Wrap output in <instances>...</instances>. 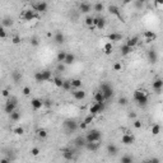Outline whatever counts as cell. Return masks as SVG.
Returning <instances> with one entry per match:
<instances>
[{
  "mask_svg": "<svg viewBox=\"0 0 163 163\" xmlns=\"http://www.w3.org/2000/svg\"><path fill=\"white\" fill-rule=\"evenodd\" d=\"M108 11H110L111 14H114V16H116V17H121L118 8L116 7V5H114V4H110V5H108Z\"/></svg>",
  "mask_w": 163,
  "mask_h": 163,
  "instance_id": "cell-29",
  "label": "cell"
},
{
  "mask_svg": "<svg viewBox=\"0 0 163 163\" xmlns=\"http://www.w3.org/2000/svg\"><path fill=\"white\" fill-rule=\"evenodd\" d=\"M20 41H22V40H20L19 36H14L13 38H11V42H13L14 45H18V43H20Z\"/></svg>",
  "mask_w": 163,
  "mask_h": 163,
  "instance_id": "cell-48",
  "label": "cell"
},
{
  "mask_svg": "<svg viewBox=\"0 0 163 163\" xmlns=\"http://www.w3.org/2000/svg\"><path fill=\"white\" fill-rule=\"evenodd\" d=\"M72 94H73V97H74V99H76V101H82V99H84L85 98V96H87V93H85L83 89H74L72 92Z\"/></svg>",
  "mask_w": 163,
  "mask_h": 163,
  "instance_id": "cell-11",
  "label": "cell"
},
{
  "mask_svg": "<svg viewBox=\"0 0 163 163\" xmlns=\"http://www.w3.org/2000/svg\"><path fill=\"white\" fill-rule=\"evenodd\" d=\"M133 50H134V49H131L130 46H127L126 43H124V45L120 47V51H121V55H122V56H127V55H130V54L133 52Z\"/></svg>",
  "mask_w": 163,
  "mask_h": 163,
  "instance_id": "cell-23",
  "label": "cell"
},
{
  "mask_svg": "<svg viewBox=\"0 0 163 163\" xmlns=\"http://www.w3.org/2000/svg\"><path fill=\"white\" fill-rule=\"evenodd\" d=\"M99 92L102 93V96L105 97L106 101L111 99L112 97H114V89H112L111 85H110L108 83H106V82L101 83V85H99Z\"/></svg>",
  "mask_w": 163,
  "mask_h": 163,
  "instance_id": "cell-2",
  "label": "cell"
},
{
  "mask_svg": "<svg viewBox=\"0 0 163 163\" xmlns=\"http://www.w3.org/2000/svg\"><path fill=\"white\" fill-rule=\"evenodd\" d=\"M37 135H38V138L40 139H46L47 138V130H45V129H38L37 130Z\"/></svg>",
  "mask_w": 163,
  "mask_h": 163,
  "instance_id": "cell-35",
  "label": "cell"
},
{
  "mask_svg": "<svg viewBox=\"0 0 163 163\" xmlns=\"http://www.w3.org/2000/svg\"><path fill=\"white\" fill-rule=\"evenodd\" d=\"M49 9V4L46 1H37L33 4V10L38 11V13H45Z\"/></svg>",
  "mask_w": 163,
  "mask_h": 163,
  "instance_id": "cell-6",
  "label": "cell"
},
{
  "mask_svg": "<svg viewBox=\"0 0 163 163\" xmlns=\"http://www.w3.org/2000/svg\"><path fill=\"white\" fill-rule=\"evenodd\" d=\"M112 49H114V46H112L111 42L105 43V46H103V51H105V54H107V55H110L112 52Z\"/></svg>",
  "mask_w": 163,
  "mask_h": 163,
  "instance_id": "cell-34",
  "label": "cell"
},
{
  "mask_svg": "<svg viewBox=\"0 0 163 163\" xmlns=\"http://www.w3.org/2000/svg\"><path fill=\"white\" fill-rule=\"evenodd\" d=\"M84 148L87 150H89V152L94 153V152H97V150L99 149V143H87Z\"/></svg>",
  "mask_w": 163,
  "mask_h": 163,
  "instance_id": "cell-21",
  "label": "cell"
},
{
  "mask_svg": "<svg viewBox=\"0 0 163 163\" xmlns=\"http://www.w3.org/2000/svg\"><path fill=\"white\" fill-rule=\"evenodd\" d=\"M117 153H118L117 145H115L114 143H111V144L107 145V154H108V156L115 157V156H117Z\"/></svg>",
  "mask_w": 163,
  "mask_h": 163,
  "instance_id": "cell-15",
  "label": "cell"
},
{
  "mask_svg": "<svg viewBox=\"0 0 163 163\" xmlns=\"http://www.w3.org/2000/svg\"><path fill=\"white\" fill-rule=\"evenodd\" d=\"M14 134H17V135H23V134H24V129H23L22 126L16 127V129H14Z\"/></svg>",
  "mask_w": 163,
  "mask_h": 163,
  "instance_id": "cell-42",
  "label": "cell"
},
{
  "mask_svg": "<svg viewBox=\"0 0 163 163\" xmlns=\"http://www.w3.org/2000/svg\"><path fill=\"white\" fill-rule=\"evenodd\" d=\"M9 118H10V121H13V122H17V121H19V120H20V112H18V111L11 112V114L9 115Z\"/></svg>",
  "mask_w": 163,
  "mask_h": 163,
  "instance_id": "cell-30",
  "label": "cell"
},
{
  "mask_svg": "<svg viewBox=\"0 0 163 163\" xmlns=\"http://www.w3.org/2000/svg\"><path fill=\"white\" fill-rule=\"evenodd\" d=\"M93 19H94V17H92V16H87L85 17V24L89 27L92 31L94 29V27H93Z\"/></svg>",
  "mask_w": 163,
  "mask_h": 163,
  "instance_id": "cell-33",
  "label": "cell"
},
{
  "mask_svg": "<svg viewBox=\"0 0 163 163\" xmlns=\"http://www.w3.org/2000/svg\"><path fill=\"white\" fill-rule=\"evenodd\" d=\"M13 24H14V22L11 18H5L3 20V26H4V27H11Z\"/></svg>",
  "mask_w": 163,
  "mask_h": 163,
  "instance_id": "cell-40",
  "label": "cell"
},
{
  "mask_svg": "<svg viewBox=\"0 0 163 163\" xmlns=\"http://www.w3.org/2000/svg\"><path fill=\"white\" fill-rule=\"evenodd\" d=\"M7 37V31L4 27H0V38H5Z\"/></svg>",
  "mask_w": 163,
  "mask_h": 163,
  "instance_id": "cell-50",
  "label": "cell"
},
{
  "mask_svg": "<svg viewBox=\"0 0 163 163\" xmlns=\"http://www.w3.org/2000/svg\"><path fill=\"white\" fill-rule=\"evenodd\" d=\"M127 103H129V102H127L126 97H121V98L118 99V105H120V106H126Z\"/></svg>",
  "mask_w": 163,
  "mask_h": 163,
  "instance_id": "cell-44",
  "label": "cell"
},
{
  "mask_svg": "<svg viewBox=\"0 0 163 163\" xmlns=\"http://www.w3.org/2000/svg\"><path fill=\"white\" fill-rule=\"evenodd\" d=\"M129 117H130V118H135L136 115L134 114V112H130V114H129Z\"/></svg>",
  "mask_w": 163,
  "mask_h": 163,
  "instance_id": "cell-58",
  "label": "cell"
},
{
  "mask_svg": "<svg viewBox=\"0 0 163 163\" xmlns=\"http://www.w3.org/2000/svg\"><path fill=\"white\" fill-rule=\"evenodd\" d=\"M54 41L56 45H63V43L65 42V36L63 32H56L55 36H54Z\"/></svg>",
  "mask_w": 163,
  "mask_h": 163,
  "instance_id": "cell-16",
  "label": "cell"
},
{
  "mask_svg": "<svg viewBox=\"0 0 163 163\" xmlns=\"http://www.w3.org/2000/svg\"><path fill=\"white\" fill-rule=\"evenodd\" d=\"M87 124H85V122H80V124H78V127H79V129H82V130H85V129H87Z\"/></svg>",
  "mask_w": 163,
  "mask_h": 163,
  "instance_id": "cell-54",
  "label": "cell"
},
{
  "mask_svg": "<svg viewBox=\"0 0 163 163\" xmlns=\"http://www.w3.org/2000/svg\"><path fill=\"white\" fill-rule=\"evenodd\" d=\"M74 144H75L76 148H84L87 141H85V138L84 136H78V138L74 140Z\"/></svg>",
  "mask_w": 163,
  "mask_h": 163,
  "instance_id": "cell-22",
  "label": "cell"
},
{
  "mask_svg": "<svg viewBox=\"0 0 163 163\" xmlns=\"http://www.w3.org/2000/svg\"><path fill=\"white\" fill-rule=\"evenodd\" d=\"M64 127L69 133H74L76 129H78V122H76L75 120H66L64 122Z\"/></svg>",
  "mask_w": 163,
  "mask_h": 163,
  "instance_id": "cell-7",
  "label": "cell"
},
{
  "mask_svg": "<svg viewBox=\"0 0 163 163\" xmlns=\"http://www.w3.org/2000/svg\"><path fill=\"white\" fill-rule=\"evenodd\" d=\"M22 18L24 20H27V22H29V20H33V19L37 18V13L34 10H32V9H27V10L23 11Z\"/></svg>",
  "mask_w": 163,
  "mask_h": 163,
  "instance_id": "cell-8",
  "label": "cell"
},
{
  "mask_svg": "<svg viewBox=\"0 0 163 163\" xmlns=\"http://www.w3.org/2000/svg\"><path fill=\"white\" fill-rule=\"evenodd\" d=\"M66 54L68 52H65V51H59L57 56H56V60H57L60 64H63L65 61V57H66Z\"/></svg>",
  "mask_w": 163,
  "mask_h": 163,
  "instance_id": "cell-31",
  "label": "cell"
},
{
  "mask_svg": "<svg viewBox=\"0 0 163 163\" xmlns=\"http://www.w3.org/2000/svg\"><path fill=\"white\" fill-rule=\"evenodd\" d=\"M63 88L64 91H72V84H70V80H64L63 83Z\"/></svg>",
  "mask_w": 163,
  "mask_h": 163,
  "instance_id": "cell-41",
  "label": "cell"
},
{
  "mask_svg": "<svg viewBox=\"0 0 163 163\" xmlns=\"http://www.w3.org/2000/svg\"><path fill=\"white\" fill-rule=\"evenodd\" d=\"M64 69H65V65L64 64H59L57 65V70H61V72H63Z\"/></svg>",
  "mask_w": 163,
  "mask_h": 163,
  "instance_id": "cell-56",
  "label": "cell"
},
{
  "mask_svg": "<svg viewBox=\"0 0 163 163\" xmlns=\"http://www.w3.org/2000/svg\"><path fill=\"white\" fill-rule=\"evenodd\" d=\"M34 80L37 83H45L49 80H52V75L50 70H42V72H37L34 74Z\"/></svg>",
  "mask_w": 163,
  "mask_h": 163,
  "instance_id": "cell-3",
  "label": "cell"
},
{
  "mask_svg": "<svg viewBox=\"0 0 163 163\" xmlns=\"http://www.w3.org/2000/svg\"><path fill=\"white\" fill-rule=\"evenodd\" d=\"M1 96H3V97H10L9 91H8V89H3V91H1Z\"/></svg>",
  "mask_w": 163,
  "mask_h": 163,
  "instance_id": "cell-53",
  "label": "cell"
},
{
  "mask_svg": "<svg viewBox=\"0 0 163 163\" xmlns=\"http://www.w3.org/2000/svg\"><path fill=\"white\" fill-rule=\"evenodd\" d=\"M79 10H80L82 13L88 14L92 10V4H89V3H87V1H83L79 4Z\"/></svg>",
  "mask_w": 163,
  "mask_h": 163,
  "instance_id": "cell-14",
  "label": "cell"
},
{
  "mask_svg": "<svg viewBox=\"0 0 163 163\" xmlns=\"http://www.w3.org/2000/svg\"><path fill=\"white\" fill-rule=\"evenodd\" d=\"M70 84H72V88H74V89H80L83 82H82V79L75 78V79H72V80H70Z\"/></svg>",
  "mask_w": 163,
  "mask_h": 163,
  "instance_id": "cell-24",
  "label": "cell"
},
{
  "mask_svg": "<svg viewBox=\"0 0 163 163\" xmlns=\"http://www.w3.org/2000/svg\"><path fill=\"white\" fill-rule=\"evenodd\" d=\"M148 59H149V61L152 64H156L157 61H158V54H157L156 50H149L148 51Z\"/></svg>",
  "mask_w": 163,
  "mask_h": 163,
  "instance_id": "cell-17",
  "label": "cell"
},
{
  "mask_svg": "<svg viewBox=\"0 0 163 163\" xmlns=\"http://www.w3.org/2000/svg\"><path fill=\"white\" fill-rule=\"evenodd\" d=\"M31 106L34 111H38L43 107V101L40 99V98H32L31 99Z\"/></svg>",
  "mask_w": 163,
  "mask_h": 163,
  "instance_id": "cell-12",
  "label": "cell"
},
{
  "mask_svg": "<svg viewBox=\"0 0 163 163\" xmlns=\"http://www.w3.org/2000/svg\"><path fill=\"white\" fill-rule=\"evenodd\" d=\"M144 4H145V3L143 1V0H136V1H134V5L136 8H143Z\"/></svg>",
  "mask_w": 163,
  "mask_h": 163,
  "instance_id": "cell-47",
  "label": "cell"
},
{
  "mask_svg": "<svg viewBox=\"0 0 163 163\" xmlns=\"http://www.w3.org/2000/svg\"><path fill=\"white\" fill-rule=\"evenodd\" d=\"M31 45L33 47H37L38 45H40V42H38V38L37 37H32L31 38Z\"/></svg>",
  "mask_w": 163,
  "mask_h": 163,
  "instance_id": "cell-45",
  "label": "cell"
},
{
  "mask_svg": "<svg viewBox=\"0 0 163 163\" xmlns=\"http://www.w3.org/2000/svg\"><path fill=\"white\" fill-rule=\"evenodd\" d=\"M43 105H46V106H51V101H43Z\"/></svg>",
  "mask_w": 163,
  "mask_h": 163,
  "instance_id": "cell-57",
  "label": "cell"
},
{
  "mask_svg": "<svg viewBox=\"0 0 163 163\" xmlns=\"http://www.w3.org/2000/svg\"><path fill=\"white\" fill-rule=\"evenodd\" d=\"M54 84L56 85V87H59V88H61L63 87V83H64V79L63 78H60V76H56V78H52V80H51Z\"/></svg>",
  "mask_w": 163,
  "mask_h": 163,
  "instance_id": "cell-32",
  "label": "cell"
},
{
  "mask_svg": "<svg viewBox=\"0 0 163 163\" xmlns=\"http://www.w3.org/2000/svg\"><path fill=\"white\" fill-rule=\"evenodd\" d=\"M149 162L150 163H161V159H159L158 157H153V158L149 159Z\"/></svg>",
  "mask_w": 163,
  "mask_h": 163,
  "instance_id": "cell-52",
  "label": "cell"
},
{
  "mask_svg": "<svg viewBox=\"0 0 163 163\" xmlns=\"http://www.w3.org/2000/svg\"><path fill=\"white\" fill-rule=\"evenodd\" d=\"M84 138L87 143H98L101 139H102V133L97 129H92L87 133V135Z\"/></svg>",
  "mask_w": 163,
  "mask_h": 163,
  "instance_id": "cell-1",
  "label": "cell"
},
{
  "mask_svg": "<svg viewBox=\"0 0 163 163\" xmlns=\"http://www.w3.org/2000/svg\"><path fill=\"white\" fill-rule=\"evenodd\" d=\"M107 38L110 40V42H117V41H121L122 40V34H120V33H116V32H112V33H110Z\"/></svg>",
  "mask_w": 163,
  "mask_h": 163,
  "instance_id": "cell-19",
  "label": "cell"
},
{
  "mask_svg": "<svg viewBox=\"0 0 163 163\" xmlns=\"http://www.w3.org/2000/svg\"><path fill=\"white\" fill-rule=\"evenodd\" d=\"M159 133H161V125H158V124H154L153 127H152V134L156 136V135H159Z\"/></svg>",
  "mask_w": 163,
  "mask_h": 163,
  "instance_id": "cell-38",
  "label": "cell"
},
{
  "mask_svg": "<svg viewBox=\"0 0 163 163\" xmlns=\"http://www.w3.org/2000/svg\"><path fill=\"white\" fill-rule=\"evenodd\" d=\"M143 36L147 40V42H152V41H154L157 38V33H154L153 31H145Z\"/></svg>",
  "mask_w": 163,
  "mask_h": 163,
  "instance_id": "cell-20",
  "label": "cell"
},
{
  "mask_svg": "<svg viewBox=\"0 0 163 163\" xmlns=\"http://www.w3.org/2000/svg\"><path fill=\"white\" fill-rule=\"evenodd\" d=\"M135 141V136L131 134H124L121 136V143L124 145H131Z\"/></svg>",
  "mask_w": 163,
  "mask_h": 163,
  "instance_id": "cell-10",
  "label": "cell"
},
{
  "mask_svg": "<svg viewBox=\"0 0 163 163\" xmlns=\"http://www.w3.org/2000/svg\"><path fill=\"white\" fill-rule=\"evenodd\" d=\"M17 106H18V101H17L16 97H9V99L7 101L4 106V112L7 115H10L11 112L17 111Z\"/></svg>",
  "mask_w": 163,
  "mask_h": 163,
  "instance_id": "cell-4",
  "label": "cell"
},
{
  "mask_svg": "<svg viewBox=\"0 0 163 163\" xmlns=\"http://www.w3.org/2000/svg\"><path fill=\"white\" fill-rule=\"evenodd\" d=\"M22 93L24 94V96H29V94H31V88H29V87H24L22 89Z\"/></svg>",
  "mask_w": 163,
  "mask_h": 163,
  "instance_id": "cell-49",
  "label": "cell"
},
{
  "mask_svg": "<svg viewBox=\"0 0 163 163\" xmlns=\"http://www.w3.org/2000/svg\"><path fill=\"white\" fill-rule=\"evenodd\" d=\"M143 163H150V162H149V159H145V161H143Z\"/></svg>",
  "mask_w": 163,
  "mask_h": 163,
  "instance_id": "cell-59",
  "label": "cell"
},
{
  "mask_svg": "<svg viewBox=\"0 0 163 163\" xmlns=\"http://www.w3.org/2000/svg\"><path fill=\"white\" fill-rule=\"evenodd\" d=\"M92 8H93V10H96V11H98L99 13V11H102L103 9H105V5H103V3H96Z\"/></svg>",
  "mask_w": 163,
  "mask_h": 163,
  "instance_id": "cell-37",
  "label": "cell"
},
{
  "mask_svg": "<svg viewBox=\"0 0 163 163\" xmlns=\"http://www.w3.org/2000/svg\"><path fill=\"white\" fill-rule=\"evenodd\" d=\"M144 97H147V93H145V91L136 89V91L134 92V101H135L136 103H138L140 99H143Z\"/></svg>",
  "mask_w": 163,
  "mask_h": 163,
  "instance_id": "cell-18",
  "label": "cell"
},
{
  "mask_svg": "<svg viewBox=\"0 0 163 163\" xmlns=\"http://www.w3.org/2000/svg\"><path fill=\"white\" fill-rule=\"evenodd\" d=\"M94 102L96 103H105L106 102V99H105V97L102 96V93H101L99 91H97L96 93H94Z\"/></svg>",
  "mask_w": 163,
  "mask_h": 163,
  "instance_id": "cell-25",
  "label": "cell"
},
{
  "mask_svg": "<svg viewBox=\"0 0 163 163\" xmlns=\"http://www.w3.org/2000/svg\"><path fill=\"white\" fill-rule=\"evenodd\" d=\"M61 154H63V157L66 161H74V159H75V153H74V150H72L70 148H64V149L61 150Z\"/></svg>",
  "mask_w": 163,
  "mask_h": 163,
  "instance_id": "cell-9",
  "label": "cell"
},
{
  "mask_svg": "<svg viewBox=\"0 0 163 163\" xmlns=\"http://www.w3.org/2000/svg\"><path fill=\"white\" fill-rule=\"evenodd\" d=\"M114 70L115 72H121V70H122V64L121 63H115L114 64Z\"/></svg>",
  "mask_w": 163,
  "mask_h": 163,
  "instance_id": "cell-43",
  "label": "cell"
},
{
  "mask_svg": "<svg viewBox=\"0 0 163 163\" xmlns=\"http://www.w3.org/2000/svg\"><path fill=\"white\" fill-rule=\"evenodd\" d=\"M29 153H31L32 157H38L40 156V153H41V149L38 147H34V148H32V149L29 150Z\"/></svg>",
  "mask_w": 163,
  "mask_h": 163,
  "instance_id": "cell-39",
  "label": "cell"
},
{
  "mask_svg": "<svg viewBox=\"0 0 163 163\" xmlns=\"http://www.w3.org/2000/svg\"><path fill=\"white\" fill-rule=\"evenodd\" d=\"M75 61V55L74 54H66V57H65V61H64V65H72L74 64Z\"/></svg>",
  "mask_w": 163,
  "mask_h": 163,
  "instance_id": "cell-27",
  "label": "cell"
},
{
  "mask_svg": "<svg viewBox=\"0 0 163 163\" xmlns=\"http://www.w3.org/2000/svg\"><path fill=\"white\" fill-rule=\"evenodd\" d=\"M141 125H143V124H141V121H139V120H135L134 121V127H135V129H140Z\"/></svg>",
  "mask_w": 163,
  "mask_h": 163,
  "instance_id": "cell-51",
  "label": "cell"
},
{
  "mask_svg": "<svg viewBox=\"0 0 163 163\" xmlns=\"http://www.w3.org/2000/svg\"><path fill=\"white\" fill-rule=\"evenodd\" d=\"M11 79H13L14 83H19L22 80V73L18 72V70H14V72L11 73Z\"/></svg>",
  "mask_w": 163,
  "mask_h": 163,
  "instance_id": "cell-26",
  "label": "cell"
},
{
  "mask_svg": "<svg viewBox=\"0 0 163 163\" xmlns=\"http://www.w3.org/2000/svg\"><path fill=\"white\" fill-rule=\"evenodd\" d=\"M103 111H105V103H96L94 102L93 105H91V107H89V112H91L92 116L98 115Z\"/></svg>",
  "mask_w": 163,
  "mask_h": 163,
  "instance_id": "cell-5",
  "label": "cell"
},
{
  "mask_svg": "<svg viewBox=\"0 0 163 163\" xmlns=\"http://www.w3.org/2000/svg\"><path fill=\"white\" fill-rule=\"evenodd\" d=\"M0 163H10V159L9 158H1L0 159Z\"/></svg>",
  "mask_w": 163,
  "mask_h": 163,
  "instance_id": "cell-55",
  "label": "cell"
},
{
  "mask_svg": "<svg viewBox=\"0 0 163 163\" xmlns=\"http://www.w3.org/2000/svg\"><path fill=\"white\" fill-rule=\"evenodd\" d=\"M93 118H94V116H92V115H88V116L84 118V121H83V122H85L87 125H89L92 121H93Z\"/></svg>",
  "mask_w": 163,
  "mask_h": 163,
  "instance_id": "cell-46",
  "label": "cell"
},
{
  "mask_svg": "<svg viewBox=\"0 0 163 163\" xmlns=\"http://www.w3.org/2000/svg\"><path fill=\"white\" fill-rule=\"evenodd\" d=\"M152 87H153V89L156 91V93H161V91H162V87H163V80H162L161 78H157L156 80L153 82Z\"/></svg>",
  "mask_w": 163,
  "mask_h": 163,
  "instance_id": "cell-13",
  "label": "cell"
},
{
  "mask_svg": "<svg viewBox=\"0 0 163 163\" xmlns=\"http://www.w3.org/2000/svg\"><path fill=\"white\" fill-rule=\"evenodd\" d=\"M121 163H134V159H133V157L130 156H122L120 159Z\"/></svg>",
  "mask_w": 163,
  "mask_h": 163,
  "instance_id": "cell-36",
  "label": "cell"
},
{
  "mask_svg": "<svg viewBox=\"0 0 163 163\" xmlns=\"http://www.w3.org/2000/svg\"><path fill=\"white\" fill-rule=\"evenodd\" d=\"M138 43H139V38H138V37H130L129 40L126 41V45L130 46L131 49H134V47L138 45Z\"/></svg>",
  "mask_w": 163,
  "mask_h": 163,
  "instance_id": "cell-28",
  "label": "cell"
}]
</instances>
